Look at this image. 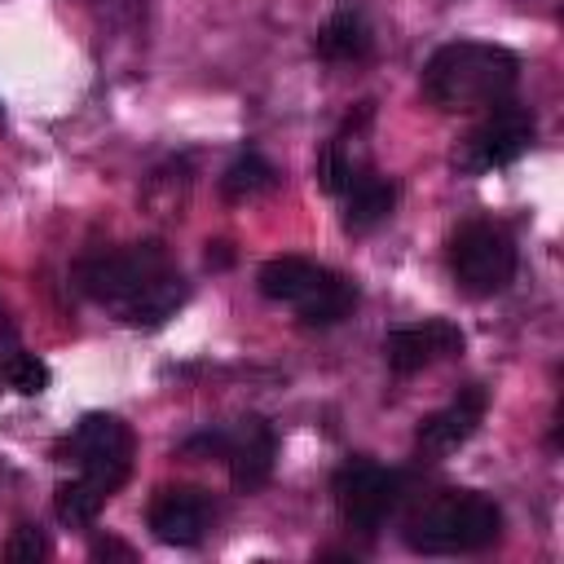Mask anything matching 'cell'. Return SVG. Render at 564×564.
Instances as JSON below:
<instances>
[{"label": "cell", "mask_w": 564, "mask_h": 564, "mask_svg": "<svg viewBox=\"0 0 564 564\" xmlns=\"http://www.w3.org/2000/svg\"><path fill=\"white\" fill-rule=\"evenodd\" d=\"M75 282L88 300L115 308L128 326H163L189 295L163 242H132L123 251L84 256L75 264Z\"/></svg>", "instance_id": "1"}, {"label": "cell", "mask_w": 564, "mask_h": 564, "mask_svg": "<svg viewBox=\"0 0 564 564\" xmlns=\"http://www.w3.org/2000/svg\"><path fill=\"white\" fill-rule=\"evenodd\" d=\"M520 57L485 40H449L423 66V97L441 110H489L511 97Z\"/></svg>", "instance_id": "2"}, {"label": "cell", "mask_w": 564, "mask_h": 564, "mask_svg": "<svg viewBox=\"0 0 564 564\" xmlns=\"http://www.w3.org/2000/svg\"><path fill=\"white\" fill-rule=\"evenodd\" d=\"M502 538V507L476 489H441L405 520V546L419 555H476Z\"/></svg>", "instance_id": "3"}, {"label": "cell", "mask_w": 564, "mask_h": 564, "mask_svg": "<svg viewBox=\"0 0 564 564\" xmlns=\"http://www.w3.org/2000/svg\"><path fill=\"white\" fill-rule=\"evenodd\" d=\"M260 295L291 304L304 326H335L357 308V286L304 256H273L260 264Z\"/></svg>", "instance_id": "4"}, {"label": "cell", "mask_w": 564, "mask_h": 564, "mask_svg": "<svg viewBox=\"0 0 564 564\" xmlns=\"http://www.w3.org/2000/svg\"><path fill=\"white\" fill-rule=\"evenodd\" d=\"M132 454H137V436L132 427L119 419V414H84L57 445H53V458L57 463H70L88 485H97L101 494H119L123 480L132 476Z\"/></svg>", "instance_id": "5"}, {"label": "cell", "mask_w": 564, "mask_h": 564, "mask_svg": "<svg viewBox=\"0 0 564 564\" xmlns=\"http://www.w3.org/2000/svg\"><path fill=\"white\" fill-rule=\"evenodd\" d=\"M330 494L339 507V520L357 533H379L383 520L397 511L401 502V476L375 458H348L335 467L330 476Z\"/></svg>", "instance_id": "6"}, {"label": "cell", "mask_w": 564, "mask_h": 564, "mask_svg": "<svg viewBox=\"0 0 564 564\" xmlns=\"http://www.w3.org/2000/svg\"><path fill=\"white\" fill-rule=\"evenodd\" d=\"M449 273L467 295H498L516 278V242L498 225L471 220L449 238Z\"/></svg>", "instance_id": "7"}, {"label": "cell", "mask_w": 564, "mask_h": 564, "mask_svg": "<svg viewBox=\"0 0 564 564\" xmlns=\"http://www.w3.org/2000/svg\"><path fill=\"white\" fill-rule=\"evenodd\" d=\"M533 110L520 106V101H498L489 106V115L471 128V137L463 141V154H458V167L463 172H494V167H507L516 163L529 145H533Z\"/></svg>", "instance_id": "8"}, {"label": "cell", "mask_w": 564, "mask_h": 564, "mask_svg": "<svg viewBox=\"0 0 564 564\" xmlns=\"http://www.w3.org/2000/svg\"><path fill=\"white\" fill-rule=\"evenodd\" d=\"M212 494L207 489H194V485H167L150 498V511H145V524L150 533L163 542V546H198L212 529Z\"/></svg>", "instance_id": "9"}, {"label": "cell", "mask_w": 564, "mask_h": 564, "mask_svg": "<svg viewBox=\"0 0 564 564\" xmlns=\"http://www.w3.org/2000/svg\"><path fill=\"white\" fill-rule=\"evenodd\" d=\"M273 458H278V432L260 414H247L234 427H225V454H220V463L229 467V480H234L238 494L264 489L269 476H273Z\"/></svg>", "instance_id": "10"}, {"label": "cell", "mask_w": 564, "mask_h": 564, "mask_svg": "<svg viewBox=\"0 0 564 564\" xmlns=\"http://www.w3.org/2000/svg\"><path fill=\"white\" fill-rule=\"evenodd\" d=\"M485 405H489L485 388L480 383H467L449 405H441L427 419H419V427H414V454L419 458H445V454H454L480 427Z\"/></svg>", "instance_id": "11"}, {"label": "cell", "mask_w": 564, "mask_h": 564, "mask_svg": "<svg viewBox=\"0 0 564 564\" xmlns=\"http://www.w3.org/2000/svg\"><path fill=\"white\" fill-rule=\"evenodd\" d=\"M463 352V330L445 317H432V322H419V326H401L383 339V361L392 375H419L445 357H458Z\"/></svg>", "instance_id": "12"}, {"label": "cell", "mask_w": 564, "mask_h": 564, "mask_svg": "<svg viewBox=\"0 0 564 564\" xmlns=\"http://www.w3.org/2000/svg\"><path fill=\"white\" fill-rule=\"evenodd\" d=\"M392 207H397V181L375 176V172H361V176L344 189V229L366 234V229H375L379 220H388Z\"/></svg>", "instance_id": "13"}, {"label": "cell", "mask_w": 564, "mask_h": 564, "mask_svg": "<svg viewBox=\"0 0 564 564\" xmlns=\"http://www.w3.org/2000/svg\"><path fill=\"white\" fill-rule=\"evenodd\" d=\"M370 44H375L370 26H366V18L357 9H335L322 22L317 40H313L322 62H361V57H370Z\"/></svg>", "instance_id": "14"}, {"label": "cell", "mask_w": 564, "mask_h": 564, "mask_svg": "<svg viewBox=\"0 0 564 564\" xmlns=\"http://www.w3.org/2000/svg\"><path fill=\"white\" fill-rule=\"evenodd\" d=\"M273 185H278V167H273L264 154L247 150V154H238V159L225 167V176H220V198H225V203H247V198H256V194H264V189H273Z\"/></svg>", "instance_id": "15"}, {"label": "cell", "mask_w": 564, "mask_h": 564, "mask_svg": "<svg viewBox=\"0 0 564 564\" xmlns=\"http://www.w3.org/2000/svg\"><path fill=\"white\" fill-rule=\"evenodd\" d=\"M106 502H110V494H101L97 485H88L84 476H75V480H66V485H57L53 511H57V520H62V524L79 529V524H93V520H97V511H101Z\"/></svg>", "instance_id": "16"}, {"label": "cell", "mask_w": 564, "mask_h": 564, "mask_svg": "<svg viewBox=\"0 0 564 564\" xmlns=\"http://www.w3.org/2000/svg\"><path fill=\"white\" fill-rule=\"evenodd\" d=\"M357 176H361V167H357V159H352V150H348V137L339 132V137L326 141V150L317 154V181H322L326 194H344Z\"/></svg>", "instance_id": "17"}, {"label": "cell", "mask_w": 564, "mask_h": 564, "mask_svg": "<svg viewBox=\"0 0 564 564\" xmlns=\"http://www.w3.org/2000/svg\"><path fill=\"white\" fill-rule=\"evenodd\" d=\"M0 379H4L9 388H18L22 397H35V392L48 388V366H44L35 352H9L4 366H0Z\"/></svg>", "instance_id": "18"}, {"label": "cell", "mask_w": 564, "mask_h": 564, "mask_svg": "<svg viewBox=\"0 0 564 564\" xmlns=\"http://www.w3.org/2000/svg\"><path fill=\"white\" fill-rule=\"evenodd\" d=\"M48 538L40 533V524H18L13 533H9V542H4V560L9 564H35V560H48Z\"/></svg>", "instance_id": "19"}, {"label": "cell", "mask_w": 564, "mask_h": 564, "mask_svg": "<svg viewBox=\"0 0 564 564\" xmlns=\"http://www.w3.org/2000/svg\"><path fill=\"white\" fill-rule=\"evenodd\" d=\"M88 555H93V560H137V551H132L128 542H119V538H97V542L88 546Z\"/></svg>", "instance_id": "20"}, {"label": "cell", "mask_w": 564, "mask_h": 564, "mask_svg": "<svg viewBox=\"0 0 564 564\" xmlns=\"http://www.w3.org/2000/svg\"><path fill=\"white\" fill-rule=\"evenodd\" d=\"M229 260H234L229 242H207V264H212V269H225Z\"/></svg>", "instance_id": "21"}]
</instances>
